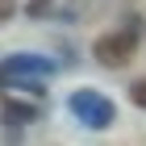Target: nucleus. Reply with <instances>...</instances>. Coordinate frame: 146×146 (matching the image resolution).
Instances as JSON below:
<instances>
[{
    "mask_svg": "<svg viewBox=\"0 0 146 146\" xmlns=\"http://www.w3.org/2000/svg\"><path fill=\"white\" fill-rule=\"evenodd\" d=\"M138 21H129V29H113V34H100L96 46H92V54L100 67H125L129 58L138 54Z\"/></svg>",
    "mask_w": 146,
    "mask_h": 146,
    "instance_id": "1",
    "label": "nucleus"
},
{
    "mask_svg": "<svg viewBox=\"0 0 146 146\" xmlns=\"http://www.w3.org/2000/svg\"><path fill=\"white\" fill-rule=\"evenodd\" d=\"M67 104H71V113L79 117V125H88V129H109L113 117H117L113 100H109V96H100L96 88H79V92H71Z\"/></svg>",
    "mask_w": 146,
    "mask_h": 146,
    "instance_id": "2",
    "label": "nucleus"
},
{
    "mask_svg": "<svg viewBox=\"0 0 146 146\" xmlns=\"http://www.w3.org/2000/svg\"><path fill=\"white\" fill-rule=\"evenodd\" d=\"M54 75V63L42 54H9L0 63V84L4 79H50Z\"/></svg>",
    "mask_w": 146,
    "mask_h": 146,
    "instance_id": "3",
    "label": "nucleus"
},
{
    "mask_svg": "<svg viewBox=\"0 0 146 146\" xmlns=\"http://www.w3.org/2000/svg\"><path fill=\"white\" fill-rule=\"evenodd\" d=\"M92 4H96V0H63V4H58V21L63 25H79L92 13Z\"/></svg>",
    "mask_w": 146,
    "mask_h": 146,
    "instance_id": "4",
    "label": "nucleus"
},
{
    "mask_svg": "<svg viewBox=\"0 0 146 146\" xmlns=\"http://www.w3.org/2000/svg\"><path fill=\"white\" fill-rule=\"evenodd\" d=\"M4 121H9V125H29V121H34V104H4Z\"/></svg>",
    "mask_w": 146,
    "mask_h": 146,
    "instance_id": "5",
    "label": "nucleus"
},
{
    "mask_svg": "<svg viewBox=\"0 0 146 146\" xmlns=\"http://www.w3.org/2000/svg\"><path fill=\"white\" fill-rule=\"evenodd\" d=\"M129 100H134L138 109H146V79H138V84H129Z\"/></svg>",
    "mask_w": 146,
    "mask_h": 146,
    "instance_id": "6",
    "label": "nucleus"
},
{
    "mask_svg": "<svg viewBox=\"0 0 146 146\" xmlns=\"http://www.w3.org/2000/svg\"><path fill=\"white\" fill-rule=\"evenodd\" d=\"M13 17V0H0V21H9Z\"/></svg>",
    "mask_w": 146,
    "mask_h": 146,
    "instance_id": "7",
    "label": "nucleus"
}]
</instances>
